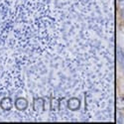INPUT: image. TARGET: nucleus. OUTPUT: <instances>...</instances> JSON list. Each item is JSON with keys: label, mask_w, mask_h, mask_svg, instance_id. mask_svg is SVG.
<instances>
[{"label": "nucleus", "mask_w": 124, "mask_h": 124, "mask_svg": "<svg viewBox=\"0 0 124 124\" xmlns=\"http://www.w3.org/2000/svg\"><path fill=\"white\" fill-rule=\"evenodd\" d=\"M118 61H119L120 65L124 68V52L122 50L118 51Z\"/></svg>", "instance_id": "nucleus-5"}, {"label": "nucleus", "mask_w": 124, "mask_h": 124, "mask_svg": "<svg viewBox=\"0 0 124 124\" xmlns=\"http://www.w3.org/2000/svg\"><path fill=\"white\" fill-rule=\"evenodd\" d=\"M68 107H69V109L73 110V111L78 110L79 107H80V100L78 97H71V98H70L69 101H68Z\"/></svg>", "instance_id": "nucleus-1"}, {"label": "nucleus", "mask_w": 124, "mask_h": 124, "mask_svg": "<svg viewBox=\"0 0 124 124\" xmlns=\"http://www.w3.org/2000/svg\"><path fill=\"white\" fill-rule=\"evenodd\" d=\"M15 107L18 110H25L28 107V101L23 97H18L15 100Z\"/></svg>", "instance_id": "nucleus-2"}, {"label": "nucleus", "mask_w": 124, "mask_h": 124, "mask_svg": "<svg viewBox=\"0 0 124 124\" xmlns=\"http://www.w3.org/2000/svg\"><path fill=\"white\" fill-rule=\"evenodd\" d=\"M44 108V100L43 98H35L34 100V109L36 111L42 110Z\"/></svg>", "instance_id": "nucleus-4"}, {"label": "nucleus", "mask_w": 124, "mask_h": 124, "mask_svg": "<svg viewBox=\"0 0 124 124\" xmlns=\"http://www.w3.org/2000/svg\"><path fill=\"white\" fill-rule=\"evenodd\" d=\"M119 3H120V7L124 9V0H119Z\"/></svg>", "instance_id": "nucleus-7"}, {"label": "nucleus", "mask_w": 124, "mask_h": 124, "mask_svg": "<svg viewBox=\"0 0 124 124\" xmlns=\"http://www.w3.org/2000/svg\"><path fill=\"white\" fill-rule=\"evenodd\" d=\"M116 105H117L118 109H124V97H119L117 99Z\"/></svg>", "instance_id": "nucleus-6"}, {"label": "nucleus", "mask_w": 124, "mask_h": 124, "mask_svg": "<svg viewBox=\"0 0 124 124\" xmlns=\"http://www.w3.org/2000/svg\"><path fill=\"white\" fill-rule=\"evenodd\" d=\"M12 100L11 98L9 97H4L1 101H0V106H1V108L5 111H9L10 109L12 108Z\"/></svg>", "instance_id": "nucleus-3"}]
</instances>
